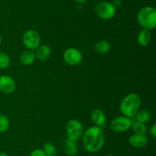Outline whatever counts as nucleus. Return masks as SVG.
<instances>
[{
	"mask_svg": "<svg viewBox=\"0 0 156 156\" xmlns=\"http://www.w3.org/2000/svg\"><path fill=\"white\" fill-rule=\"evenodd\" d=\"M11 60L6 53L0 51V69H7L10 66Z\"/></svg>",
	"mask_w": 156,
	"mask_h": 156,
	"instance_id": "obj_20",
	"label": "nucleus"
},
{
	"mask_svg": "<svg viewBox=\"0 0 156 156\" xmlns=\"http://www.w3.org/2000/svg\"><path fill=\"white\" fill-rule=\"evenodd\" d=\"M150 135L153 139L156 138V124L154 123L150 128Z\"/></svg>",
	"mask_w": 156,
	"mask_h": 156,
	"instance_id": "obj_23",
	"label": "nucleus"
},
{
	"mask_svg": "<svg viewBox=\"0 0 156 156\" xmlns=\"http://www.w3.org/2000/svg\"><path fill=\"white\" fill-rule=\"evenodd\" d=\"M16 88V83L12 76L9 75L0 76V91L5 94L13 93Z\"/></svg>",
	"mask_w": 156,
	"mask_h": 156,
	"instance_id": "obj_9",
	"label": "nucleus"
},
{
	"mask_svg": "<svg viewBox=\"0 0 156 156\" xmlns=\"http://www.w3.org/2000/svg\"><path fill=\"white\" fill-rule=\"evenodd\" d=\"M94 12L98 17L104 20L114 18L116 14V7L111 2L106 1L99 2L94 8Z\"/></svg>",
	"mask_w": 156,
	"mask_h": 156,
	"instance_id": "obj_5",
	"label": "nucleus"
},
{
	"mask_svg": "<svg viewBox=\"0 0 156 156\" xmlns=\"http://www.w3.org/2000/svg\"><path fill=\"white\" fill-rule=\"evenodd\" d=\"M36 59L35 52L31 50H27L23 52L20 56V62L24 66H30Z\"/></svg>",
	"mask_w": 156,
	"mask_h": 156,
	"instance_id": "obj_13",
	"label": "nucleus"
},
{
	"mask_svg": "<svg viewBox=\"0 0 156 156\" xmlns=\"http://www.w3.org/2000/svg\"><path fill=\"white\" fill-rule=\"evenodd\" d=\"M23 44L27 50H34L41 44V37L39 34L34 30H27L24 32L22 38Z\"/></svg>",
	"mask_w": 156,
	"mask_h": 156,
	"instance_id": "obj_6",
	"label": "nucleus"
},
{
	"mask_svg": "<svg viewBox=\"0 0 156 156\" xmlns=\"http://www.w3.org/2000/svg\"><path fill=\"white\" fill-rule=\"evenodd\" d=\"M129 145L135 148H143L148 144V138L146 136L133 134L128 139Z\"/></svg>",
	"mask_w": 156,
	"mask_h": 156,
	"instance_id": "obj_11",
	"label": "nucleus"
},
{
	"mask_svg": "<svg viewBox=\"0 0 156 156\" xmlns=\"http://www.w3.org/2000/svg\"><path fill=\"white\" fill-rule=\"evenodd\" d=\"M91 119L93 123L98 127H103L106 124L107 118L105 113L100 109H94L91 114Z\"/></svg>",
	"mask_w": 156,
	"mask_h": 156,
	"instance_id": "obj_10",
	"label": "nucleus"
},
{
	"mask_svg": "<svg viewBox=\"0 0 156 156\" xmlns=\"http://www.w3.org/2000/svg\"><path fill=\"white\" fill-rule=\"evenodd\" d=\"M107 156H114V154H108Z\"/></svg>",
	"mask_w": 156,
	"mask_h": 156,
	"instance_id": "obj_26",
	"label": "nucleus"
},
{
	"mask_svg": "<svg viewBox=\"0 0 156 156\" xmlns=\"http://www.w3.org/2000/svg\"><path fill=\"white\" fill-rule=\"evenodd\" d=\"M85 149L89 153H95L103 148L105 143V136L101 127L96 125L87 128L82 137Z\"/></svg>",
	"mask_w": 156,
	"mask_h": 156,
	"instance_id": "obj_1",
	"label": "nucleus"
},
{
	"mask_svg": "<svg viewBox=\"0 0 156 156\" xmlns=\"http://www.w3.org/2000/svg\"><path fill=\"white\" fill-rule=\"evenodd\" d=\"M152 38V34L149 30L143 29L140 31L137 36V42L141 46H147L150 43Z\"/></svg>",
	"mask_w": 156,
	"mask_h": 156,
	"instance_id": "obj_14",
	"label": "nucleus"
},
{
	"mask_svg": "<svg viewBox=\"0 0 156 156\" xmlns=\"http://www.w3.org/2000/svg\"><path fill=\"white\" fill-rule=\"evenodd\" d=\"M64 151L68 156H76L78 152V146L75 141L66 139L64 143Z\"/></svg>",
	"mask_w": 156,
	"mask_h": 156,
	"instance_id": "obj_15",
	"label": "nucleus"
},
{
	"mask_svg": "<svg viewBox=\"0 0 156 156\" xmlns=\"http://www.w3.org/2000/svg\"><path fill=\"white\" fill-rule=\"evenodd\" d=\"M67 139L76 142L82 139L84 133V128L82 124L77 119H70L66 125Z\"/></svg>",
	"mask_w": 156,
	"mask_h": 156,
	"instance_id": "obj_4",
	"label": "nucleus"
},
{
	"mask_svg": "<svg viewBox=\"0 0 156 156\" xmlns=\"http://www.w3.org/2000/svg\"><path fill=\"white\" fill-rule=\"evenodd\" d=\"M141 97L137 93H129L125 96L120 105V110L123 116L126 117H133L140 110L141 106Z\"/></svg>",
	"mask_w": 156,
	"mask_h": 156,
	"instance_id": "obj_2",
	"label": "nucleus"
},
{
	"mask_svg": "<svg viewBox=\"0 0 156 156\" xmlns=\"http://www.w3.org/2000/svg\"><path fill=\"white\" fill-rule=\"evenodd\" d=\"M0 156H9V155L5 152H0Z\"/></svg>",
	"mask_w": 156,
	"mask_h": 156,
	"instance_id": "obj_25",
	"label": "nucleus"
},
{
	"mask_svg": "<svg viewBox=\"0 0 156 156\" xmlns=\"http://www.w3.org/2000/svg\"><path fill=\"white\" fill-rule=\"evenodd\" d=\"M137 21L143 29L152 30L156 26V10L151 6L143 7L139 11Z\"/></svg>",
	"mask_w": 156,
	"mask_h": 156,
	"instance_id": "obj_3",
	"label": "nucleus"
},
{
	"mask_svg": "<svg viewBox=\"0 0 156 156\" xmlns=\"http://www.w3.org/2000/svg\"><path fill=\"white\" fill-rule=\"evenodd\" d=\"M94 50L98 54H105L109 52V50H111V44H110V43L108 41H105V40L100 41L95 44Z\"/></svg>",
	"mask_w": 156,
	"mask_h": 156,
	"instance_id": "obj_16",
	"label": "nucleus"
},
{
	"mask_svg": "<svg viewBox=\"0 0 156 156\" xmlns=\"http://www.w3.org/2000/svg\"><path fill=\"white\" fill-rule=\"evenodd\" d=\"M63 60L70 66H77L82 62V54L79 50L75 47H69L63 53Z\"/></svg>",
	"mask_w": 156,
	"mask_h": 156,
	"instance_id": "obj_8",
	"label": "nucleus"
},
{
	"mask_svg": "<svg viewBox=\"0 0 156 156\" xmlns=\"http://www.w3.org/2000/svg\"><path fill=\"white\" fill-rule=\"evenodd\" d=\"M74 1L76 2H78V3H84V2H85L87 0H74Z\"/></svg>",
	"mask_w": 156,
	"mask_h": 156,
	"instance_id": "obj_24",
	"label": "nucleus"
},
{
	"mask_svg": "<svg viewBox=\"0 0 156 156\" xmlns=\"http://www.w3.org/2000/svg\"><path fill=\"white\" fill-rule=\"evenodd\" d=\"M10 127L9 118L3 114H0V132H5Z\"/></svg>",
	"mask_w": 156,
	"mask_h": 156,
	"instance_id": "obj_21",
	"label": "nucleus"
},
{
	"mask_svg": "<svg viewBox=\"0 0 156 156\" xmlns=\"http://www.w3.org/2000/svg\"><path fill=\"white\" fill-rule=\"evenodd\" d=\"M132 129L133 131L134 134L142 135V136H146L147 133V126L146 124L140 122H136L132 124Z\"/></svg>",
	"mask_w": 156,
	"mask_h": 156,
	"instance_id": "obj_17",
	"label": "nucleus"
},
{
	"mask_svg": "<svg viewBox=\"0 0 156 156\" xmlns=\"http://www.w3.org/2000/svg\"><path fill=\"white\" fill-rule=\"evenodd\" d=\"M51 48L50 46L44 44V45L39 46L36 49L35 51V56L36 58H37L41 61H45L48 59L51 54Z\"/></svg>",
	"mask_w": 156,
	"mask_h": 156,
	"instance_id": "obj_12",
	"label": "nucleus"
},
{
	"mask_svg": "<svg viewBox=\"0 0 156 156\" xmlns=\"http://www.w3.org/2000/svg\"><path fill=\"white\" fill-rule=\"evenodd\" d=\"M132 120L130 118L125 116H120L112 120L111 123V128L114 132L121 133L127 131L132 126Z\"/></svg>",
	"mask_w": 156,
	"mask_h": 156,
	"instance_id": "obj_7",
	"label": "nucleus"
},
{
	"mask_svg": "<svg viewBox=\"0 0 156 156\" xmlns=\"http://www.w3.org/2000/svg\"><path fill=\"white\" fill-rule=\"evenodd\" d=\"M29 156H46L45 153L41 148H36L30 152Z\"/></svg>",
	"mask_w": 156,
	"mask_h": 156,
	"instance_id": "obj_22",
	"label": "nucleus"
},
{
	"mask_svg": "<svg viewBox=\"0 0 156 156\" xmlns=\"http://www.w3.org/2000/svg\"><path fill=\"white\" fill-rule=\"evenodd\" d=\"M136 119L137 122H140L146 124V122L150 120L151 114L149 110H140V111L137 112V113L136 114Z\"/></svg>",
	"mask_w": 156,
	"mask_h": 156,
	"instance_id": "obj_18",
	"label": "nucleus"
},
{
	"mask_svg": "<svg viewBox=\"0 0 156 156\" xmlns=\"http://www.w3.org/2000/svg\"><path fill=\"white\" fill-rule=\"evenodd\" d=\"M43 151L45 153L46 156H56L57 155V149L56 146L51 142H47L44 144Z\"/></svg>",
	"mask_w": 156,
	"mask_h": 156,
	"instance_id": "obj_19",
	"label": "nucleus"
},
{
	"mask_svg": "<svg viewBox=\"0 0 156 156\" xmlns=\"http://www.w3.org/2000/svg\"><path fill=\"white\" fill-rule=\"evenodd\" d=\"M1 43H2V36L1 35H0V44H1Z\"/></svg>",
	"mask_w": 156,
	"mask_h": 156,
	"instance_id": "obj_27",
	"label": "nucleus"
}]
</instances>
